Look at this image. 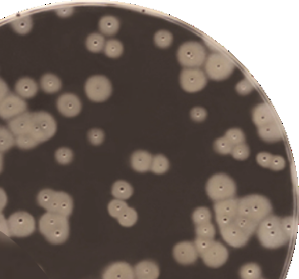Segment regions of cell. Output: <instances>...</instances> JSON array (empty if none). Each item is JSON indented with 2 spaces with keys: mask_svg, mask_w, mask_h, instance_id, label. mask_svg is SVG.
<instances>
[{
  "mask_svg": "<svg viewBox=\"0 0 299 279\" xmlns=\"http://www.w3.org/2000/svg\"><path fill=\"white\" fill-rule=\"evenodd\" d=\"M73 152L69 148H59L55 152V159L56 161L62 165H67L73 160Z\"/></svg>",
  "mask_w": 299,
  "mask_h": 279,
  "instance_id": "44",
  "label": "cell"
},
{
  "mask_svg": "<svg viewBox=\"0 0 299 279\" xmlns=\"http://www.w3.org/2000/svg\"><path fill=\"white\" fill-rule=\"evenodd\" d=\"M112 194L116 199L126 200L133 194V188L125 180H118L112 187Z\"/></svg>",
  "mask_w": 299,
  "mask_h": 279,
  "instance_id": "26",
  "label": "cell"
},
{
  "mask_svg": "<svg viewBox=\"0 0 299 279\" xmlns=\"http://www.w3.org/2000/svg\"><path fill=\"white\" fill-rule=\"evenodd\" d=\"M213 239H207V238H201V237H197L195 241H194V246L196 249L197 253L199 254V256H202L203 254H205V252L210 249V247L213 245Z\"/></svg>",
  "mask_w": 299,
  "mask_h": 279,
  "instance_id": "46",
  "label": "cell"
},
{
  "mask_svg": "<svg viewBox=\"0 0 299 279\" xmlns=\"http://www.w3.org/2000/svg\"><path fill=\"white\" fill-rule=\"evenodd\" d=\"M14 145H16V136L8 128L0 127V153L7 152Z\"/></svg>",
  "mask_w": 299,
  "mask_h": 279,
  "instance_id": "30",
  "label": "cell"
},
{
  "mask_svg": "<svg viewBox=\"0 0 299 279\" xmlns=\"http://www.w3.org/2000/svg\"><path fill=\"white\" fill-rule=\"evenodd\" d=\"M262 270L259 265L255 263H248L244 265L240 270L241 279H260Z\"/></svg>",
  "mask_w": 299,
  "mask_h": 279,
  "instance_id": "34",
  "label": "cell"
},
{
  "mask_svg": "<svg viewBox=\"0 0 299 279\" xmlns=\"http://www.w3.org/2000/svg\"><path fill=\"white\" fill-rule=\"evenodd\" d=\"M258 134L260 137L267 142H277L282 140L283 135L281 129L277 122L274 121L268 124L258 127Z\"/></svg>",
  "mask_w": 299,
  "mask_h": 279,
  "instance_id": "24",
  "label": "cell"
},
{
  "mask_svg": "<svg viewBox=\"0 0 299 279\" xmlns=\"http://www.w3.org/2000/svg\"><path fill=\"white\" fill-rule=\"evenodd\" d=\"M152 155L148 152L139 150L136 151L131 156V166L135 171L139 172H146L150 171Z\"/></svg>",
  "mask_w": 299,
  "mask_h": 279,
  "instance_id": "22",
  "label": "cell"
},
{
  "mask_svg": "<svg viewBox=\"0 0 299 279\" xmlns=\"http://www.w3.org/2000/svg\"><path fill=\"white\" fill-rule=\"evenodd\" d=\"M221 235L223 239L228 243L229 246L234 248H241L245 246L250 239L248 234L241 231L233 222L220 228Z\"/></svg>",
  "mask_w": 299,
  "mask_h": 279,
  "instance_id": "15",
  "label": "cell"
},
{
  "mask_svg": "<svg viewBox=\"0 0 299 279\" xmlns=\"http://www.w3.org/2000/svg\"><path fill=\"white\" fill-rule=\"evenodd\" d=\"M286 166V161L282 156L280 155H274L272 162L270 165V169H272L273 171H281L283 170Z\"/></svg>",
  "mask_w": 299,
  "mask_h": 279,
  "instance_id": "50",
  "label": "cell"
},
{
  "mask_svg": "<svg viewBox=\"0 0 299 279\" xmlns=\"http://www.w3.org/2000/svg\"><path fill=\"white\" fill-rule=\"evenodd\" d=\"M12 28L18 34L25 36L31 31L33 28V19L30 16H23L14 20L12 23Z\"/></svg>",
  "mask_w": 299,
  "mask_h": 279,
  "instance_id": "29",
  "label": "cell"
},
{
  "mask_svg": "<svg viewBox=\"0 0 299 279\" xmlns=\"http://www.w3.org/2000/svg\"><path fill=\"white\" fill-rule=\"evenodd\" d=\"M273 156L274 155L268 154V153H260L256 156V161L259 164L261 167H264V168H270V165L272 162V159H273Z\"/></svg>",
  "mask_w": 299,
  "mask_h": 279,
  "instance_id": "51",
  "label": "cell"
},
{
  "mask_svg": "<svg viewBox=\"0 0 299 279\" xmlns=\"http://www.w3.org/2000/svg\"><path fill=\"white\" fill-rule=\"evenodd\" d=\"M135 279H158L160 269L157 264L153 261L145 260L135 266Z\"/></svg>",
  "mask_w": 299,
  "mask_h": 279,
  "instance_id": "21",
  "label": "cell"
},
{
  "mask_svg": "<svg viewBox=\"0 0 299 279\" xmlns=\"http://www.w3.org/2000/svg\"><path fill=\"white\" fill-rule=\"evenodd\" d=\"M85 93L88 98L94 102L107 100L112 93L110 80L103 76L91 77L86 81Z\"/></svg>",
  "mask_w": 299,
  "mask_h": 279,
  "instance_id": "10",
  "label": "cell"
},
{
  "mask_svg": "<svg viewBox=\"0 0 299 279\" xmlns=\"http://www.w3.org/2000/svg\"><path fill=\"white\" fill-rule=\"evenodd\" d=\"M201 257L206 266L211 268H219L228 260V249L220 242L213 241V245Z\"/></svg>",
  "mask_w": 299,
  "mask_h": 279,
  "instance_id": "14",
  "label": "cell"
},
{
  "mask_svg": "<svg viewBox=\"0 0 299 279\" xmlns=\"http://www.w3.org/2000/svg\"><path fill=\"white\" fill-rule=\"evenodd\" d=\"M197 237L213 239L215 236V228L212 222L196 226Z\"/></svg>",
  "mask_w": 299,
  "mask_h": 279,
  "instance_id": "42",
  "label": "cell"
},
{
  "mask_svg": "<svg viewBox=\"0 0 299 279\" xmlns=\"http://www.w3.org/2000/svg\"><path fill=\"white\" fill-rule=\"evenodd\" d=\"M74 13V9L72 7H63V8H58L56 10V14L57 16L61 17H67L73 15Z\"/></svg>",
  "mask_w": 299,
  "mask_h": 279,
  "instance_id": "54",
  "label": "cell"
},
{
  "mask_svg": "<svg viewBox=\"0 0 299 279\" xmlns=\"http://www.w3.org/2000/svg\"><path fill=\"white\" fill-rule=\"evenodd\" d=\"M169 169V161L165 155H157L152 157L150 171L156 175H163Z\"/></svg>",
  "mask_w": 299,
  "mask_h": 279,
  "instance_id": "32",
  "label": "cell"
},
{
  "mask_svg": "<svg viewBox=\"0 0 299 279\" xmlns=\"http://www.w3.org/2000/svg\"><path fill=\"white\" fill-rule=\"evenodd\" d=\"M192 219L196 226L208 223L212 221V213L205 207L197 208L192 214Z\"/></svg>",
  "mask_w": 299,
  "mask_h": 279,
  "instance_id": "36",
  "label": "cell"
},
{
  "mask_svg": "<svg viewBox=\"0 0 299 279\" xmlns=\"http://www.w3.org/2000/svg\"><path fill=\"white\" fill-rule=\"evenodd\" d=\"M252 120L257 127H261L276 121V116L270 105L267 103H262L253 109Z\"/></svg>",
  "mask_w": 299,
  "mask_h": 279,
  "instance_id": "20",
  "label": "cell"
},
{
  "mask_svg": "<svg viewBox=\"0 0 299 279\" xmlns=\"http://www.w3.org/2000/svg\"><path fill=\"white\" fill-rule=\"evenodd\" d=\"M190 117L196 122H202L207 117V113L205 109L202 107H195L191 110Z\"/></svg>",
  "mask_w": 299,
  "mask_h": 279,
  "instance_id": "48",
  "label": "cell"
},
{
  "mask_svg": "<svg viewBox=\"0 0 299 279\" xmlns=\"http://www.w3.org/2000/svg\"><path fill=\"white\" fill-rule=\"evenodd\" d=\"M127 208L128 205L124 200L114 199L108 204V213L111 217L118 218Z\"/></svg>",
  "mask_w": 299,
  "mask_h": 279,
  "instance_id": "40",
  "label": "cell"
},
{
  "mask_svg": "<svg viewBox=\"0 0 299 279\" xmlns=\"http://www.w3.org/2000/svg\"><path fill=\"white\" fill-rule=\"evenodd\" d=\"M7 205V194L3 189L0 188V213H2L3 209Z\"/></svg>",
  "mask_w": 299,
  "mask_h": 279,
  "instance_id": "55",
  "label": "cell"
},
{
  "mask_svg": "<svg viewBox=\"0 0 299 279\" xmlns=\"http://www.w3.org/2000/svg\"><path fill=\"white\" fill-rule=\"evenodd\" d=\"M38 203L48 213H53L68 217L73 212V199L63 192H55L51 189L42 190L38 194Z\"/></svg>",
  "mask_w": 299,
  "mask_h": 279,
  "instance_id": "4",
  "label": "cell"
},
{
  "mask_svg": "<svg viewBox=\"0 0 299 279\" xmlns=\"http://www.w3.org/2000/svg\"><path fill=\"white\" fill-rule=\"evenodd\" d=\"M230 154L237 160H246L250 156V148L244 142L233 146Z\"/></svg>",
  "mask_w": 299,
  "mask_h": 279,
  "instance_id": "43",
  "label": "cell"
},
{
  "mask_svg": "<svg viewBox=\"0 0 299 279\" xmlns=\"http://www.w3.org/2000/svg\"><path fill=\"white\" fill-rule=\"evenodd\" d=\"M232 145L225 136L215 140L214 142V150L220 155H229L232 150Z\"/></svg>",
  "mask_w": 299,
  "mask_h": 279,
  "instance_id": "45",
  "label": "cell"
},
{
  "mask_svg": "<svg viewBox=\"0 0 299 279\" xmlns=\"http://www.w3.org/2000/svg\"><path fill=\"white\" fill-rule=\"evenodd\" d=\"M225 137L230 142V144L232 146H235L238 144L244 143L245 142V134L242 130L238 129V128H233V129H229L227 131Z\"/></svg>",
  "mask_w": 299,
  "mask_h": 279,
  "instance_id": "41",
  "label": "cell"
},
{
  "mask_svg": "<svg viewBox=\"0 0 299 279\" xmlns=\"http://www.w3.org/2000/svg\"><path fill=\"white\" fill-rule=\"evenodd\" d=\"M56 132L55 118L46 112L32 113L31 127L29 133L39 143L52 138Z\"/></svg>",
  "mask_w": 299,
  "mask_h": 279,
  "instance_id": "6",
  "label": "cell"
},
{
  "mask_svg": "<svg viewBox=\"0 0 299 279\" xmlns=\"http://www.w3.org/2000/svg\"><path fill=\"white\" fill-rule=\"evenodd\" d=\"M105 39L100 33H91L86 39L87 49L92 53H100L103 51Z\"/></svg>",
  "mask_w": 299,
  "mask_h": 279,
  "instance_id": "33",
  "label": "cell"
},
{
  "mask_svg": "<svg viewBox=\"0 0 299 279\" xmlns=\"http://www.w3.org/2000/svg\"><path fill=\"white\" fill-rule=\"evenodd\" d=\"M3 168V155L0 153V172L2 171Z\"/></svg>",
  "mask_w": 299,
  "mask_h": 279,
  "instance_id": "56",
  "label": "cell"
},
{
  "mask_svg": "<svg viewBox=\"0 0 299 279\" xmlns=\"http://www.w3.org/2000/svg\"><path fill=\"white\" fill-rule=\"evenodd\" d=\"M40 143L32 136L30 133L16 136V145L22 150H30L38 146Z\"/></svg>",
  "mask_w": 299,
  "mask_h": 279,
  "instance_id": "38",
  "label": "cell"
},
{
  "mask_svg": "<svg viewBox=\"0 0 299 279\" xmlns=\"http://www.w3.org/2000/svg\"><path fill=\"white\" fill-rule=\"evenodd\" d=\"M27 111V103L20 96L9 93L8 95L0 102V117L9 120L18 117Z\"/></svg>",
  "mask_w": 299,
  "mask_h": 279,
  "instance_id": "13",
  "label": "cell"
},
{
  "mask_svg": "<svg viewBox=\"0 0 299 279\" xmlns=\"http://www.w3.org/2000/svg\"><path fill=\"white\" fill-rule=\"evenodd\" d=\"M216 222L220 228L233 222L238 216V199L235 197L217 201L214 204Z\"/></svg>",
  "mask_w": 299,
  "mask_h": 279,
  "instance_id": "12",
  "label": "cell"
},
{
  "mask_svg": "<svg viewBox=\"0 0 299 279\" xmlns=\"http://www.w3.org/2000/svg\"><path fill=\"white\" fill-rule=\"evenodd\" d=\"M117 219L121 225L124 227H132L138 220V214L133 208L128 207Z\"/></svg>",
  "mask_w": 299,
  "mask_h": 279,
  "instance_id": "35",
  "label": "cell"
},
{
  "mask_svg": "<svg viewBox=\"0 0 299 279\" xmlns=\"http://www.w3.org/2000/svg\"><path fill=\"white\" fill-rule=\"evenodd\" d=\"M178 60L187 69H199L206 59L205 47L198 42H186L182 44L178 53Z\"/></svg>",
  "mask_w": 299,
  "mask_h": 279,
  "instance_id": "8",
  "label": "cell"
},
{
  "mask_svg": "<svg viewBox=\"0 0 299 279\" xmlns=\"http://www.w3.org/2000/svg\"><path fill=\"white\" fill-rule=\"evenodd\" d=\"M0 233H4L7 236H10L8 222H7V219L4 217L2 213H0Z\"/></svg>",
  "mask_w": 299,
  "mask_h": 279,
  "instance_id": "52",
  "label": "cell"
},
{
  "mask_svg": "<svg viewBox=\"0 0 299 279\" xmlns=\"http://www.w3.org/2000/svg\"><path fill=\"white\" fill-rule=\"evenodd\" d=\"M103 52L110 58H118L124 53V45L117 39H110L105 42Z\"/></svg>",
  "mask_w": 299,
  "mask_h": 279,
  "instance_id": "31",
  "label": "cell"
},
{
  "mask_svg": "<svg viewBox=\"0 0 299 279\" xmlns=\"http://www.w3.org/2000/svg\"><path fill=\"white\" fill-rule=\"evenodd\" d=\"M58 112L66 117H77L81 111V102L76 94L64 93L56 102Z\"/></svg>",
  "mask_w": 299,
  "mask_h": 279,
  "instance_id": "16",
  "label": "cell"
},
{
  "mask_svg": "<svg viewBox=\"0 0 299 279\" xmlns=\"http://www.w3.org/2000/svg\"><path fill=\"white\" fill-rule=\"evenodd\" d=\"M99 29L103 34L114 36L118 32L119 29V21L114 16H106L101 18L99 22Z\"/></svg>",
  "mask_w": 299,
  "mask_h": 279,
  "instance_id": "27",
  "label": "cell"
},
{
  "mask_svg": "<svg viewBox=\"0 0 299 279\" xmlns=\"http://www.w3.org/2000/svg\"><path fill=\"white\" fill-rule=\"evenodd\" d=\"M10 236L26 237L36 230V221L29 213L16 212L7 219Z\"/></svg>",
  "mask_w": 299,
  "mask_h": 279,
  "instance_id": "9",
  "label": "cell"
},
{
  "mask_svg": "<svg viewBox=\"0 0 299 279\" xmlns=\"http://www.w3.org/2000/svg\"><path fill=\"white\" fill-rule=\"evenodd\" d=\"M39 91V86L37 82L30 78H23L19 79L16 84V92L17 95L21 98H32Z\"/></svg>",
  "mask_w": 299,
  "mask_h": 279,
  "instance_id": "23",
  "label": "cell"
},
{
  "mask_svg": "<svg viewBox=\"0 0 299 279\" xmlns=\"http://www.w3.org/2000/svg\"><path fill=\"white\" fill-rule=\"evenodd\" d=\"M88 140L93 145H101L104 140V132L100 129H92L88 132Z\"/></svg>",
  "mask_w": 299,
  "mask_h": 279,
  "instance_id": "47",
  "label": "cell"
},
{
  "mask_svg": "<svg viewBox=\"0 0 299 279\" xmlns=\"http://www.w3.org/2000/svg\"><path fill=\"white\" fill-rule=\"evenodd\" d=\"M281 227L283 229L284 233L291 239L296 231V219L294 217H287L281 218Z\"/></svg>",
  "mask_w": 299,
  "mask_h": 279,
  "instance_id": "39",
  "label": "cell"
},
{
  "mask_svg": "<svg viewBox=\"0 0 299 279\" xmlns=\"http://www.w3.org/2000/svg\"><path fill=\"white\" fill-rule=\"evenodd\" d=\"M207 195L217 202L234 197L236 194V184L233 179L225 173L213 176L206 183Z\"/></svg>",
  "mask_w": 299,
  "mask_h": 279,
  "instance_id": "5",
  "label": "cell"
},
{
  "mask_svg": "<svg viewBox=\"0 0 299 279\" xmlns=\"http://www.w3.org/2000/svg\"><path fill=\"white\" fill-rule=\"evenodd\" d=\"M173 256L175 260L182 265H189L196 262L199 254L193 243L189 241H184L178 243L173 249Z\"/></svg>",
  "mask_w": 299,
  "mask_h": 279,
  "instance_id": "17",
  "label": "cell"
},
{
  "mask_svg": "<svg viewBox=\"0 0 299 279\" xmlns=\"http://www.w3.org/2000/svg\"><path fill=\"white\" fill-rule=\"evenodd\" d=\"M256 232L260 243L265 248H280L290 240L281 227V218L276 216H268L262 220Z\"/></svg>",
  "mask_w": 299,
  "mask_h": 279,
  "instance_id": "2",
  "label": "cell"
},
{
  "mask_svg": "<svg viewBox=\"0 0 299 279\" xmlns=\"http://www.w3.org/2000/svg\"><path fill=\"white\" fill-rule=\"evenodd\" d=\"M9 94V88L6 82L0 78V102Z\"/></svg>",
  "mask_w": 299,
  "mask_h": 279,
  "instance_id": "53",
  "label": "cell"
},
{
  "mask_svg": "<svg viewBox=\"0 0 299 279\" xmlns=\"http://www.w3.org/2000/svg\"><path fill=\"white\" fill-rule=\"evenodd\" d=\"M234 69V63L225 54L215 53L205 59V74L213 80L221 81L227 79L231 76Z\"/></svg>",
  "mask_w": 299,
  "mask_h": 279,
  "instance_id": "7",
  "label": "cell"
},
{
  "mask_svg": "<svg viewBox=\"0 0 299 279\" xmlns=\"http://www.w3.org/2000/svg\"><path fill=\"white\" fill-rule=\"evenodd\" d=\"M233 223L241 231H243L246 234H248L250 237H251V235L256 232V230L258 228V224L256 222L252 221L250 218L241 217V216H237L233 220Z\"/></svg>",
  "mask_w": 299,
  "mask_h": 279,
  "instance_id": "28",
  "label": "cell"
},
{
  "mask_svg": "<svg viewBox=\"0 0 299 279\" xmlns=\"http://www.w3.org/2000/svg\"><path fill=\"white\" fill-rule=\"evenodd\" d=\"M252 91H253V86L247 79L240 81L236 85V92L241 95H247L252 93Z\"/></svg>",
  "mask_w": 299,
  "mask_h": 279,
  "instance_id": "49",
  "label": "cell"
},
{
  "mask_svg": "<svg viewBox=\"0 0 299 279\" xmlns=\"http://www.w3.org/2000/svg\"><path fill=\"white\" fill-rule=\"evenodd\" d=\"M173 41V36L170 31L161 30L157 31L154 36V42L159 48L165 49L168 48L172 44Z\"/></svg>",
  "mask_w": 299,
  "mask_h": 279,
  "instance_id": "37",
  "label": "cell"
},
{
  "mask_svg": "<svg viewBox=\"0 0 299 279\" xmlns=\"http://www.w3.org/2000/svg\"><path fill=\"white\" fill-rule=\"evenodd\" d=\"M180 83L184 91L197 93L206 86L207 78L205 73L200 69H184L180 76Z\"/></svg>",
  "mask_w": 299,
  "mask_h": 279,
  "instance_id": "11",
  "label": "cell"
},
{
  "mask_svg": "<svg viewBox=\"0 0 299 279\" xmlns=\"http://www.w3.org/2000/svg\"><path fill=\"white\" fill-rule=\"evenodd\" d=\"M103 279H135L134 270L126 262L111 264L103 272Z\"/></svg>",
  "mask_w": 299,
  "mask_h": 279,
  "instance_id": "18",
  "label": "cell"
},
{
  "mask_svg": "<svg viewBox=\"0 0 299 279\" xmlns=\"http://www.w3.org/2000/svg\"><path fill=\"white\" fill-rule=\"evenodd\" d=\"M32 113L25 112L22 115L10 120L8 129L15 136L29 133L31 127Z\"/></svg>",
  "mask_w": 299,
  "mask_h": 279,
  "instance_id": "19",
  "label": "cell"
},
{
  "mask_svg": "<svg viewBox=\"0 0 299 279\" xmlns=\"http://www.w3.org/2000/svg\"><path fill=\"white\" fill-rule=\"evenodd\" d=\"M40 233L52 244H63L69 237L68 217L62 215L46 213L40 219Z\"/></svg>",
  "mask_w": 299,
  "mask_h": 279,
  "instance_id": "1",
  "label": "cell"
},
{
  "mask_svg": "<svg viewBox=\"0 0 299 279\" xmlns=\"http://www.w3.org/2000/svg\"><path fill=\"white\" fill-rule=\"evenodd\" d=\"M62 85V80L53 74H45L40 79V87L45 93H57Z\"/></svg>",
  "mask_w": 299,
  "mask_h": 279,
  "instance_id": "25",
  "label": "cell"
},
{
  "mask_svg": "<svg viewBox=\"0 0 299 279\" xmlns=\"http://www.w3.org/2000/svg\"><path fill=\"white\" fill-rule=\"evenodd\" d=\"M272 204L267 197L260 194H251L238 199V216L250 218L259 224L271 216Z\"/></svg>",
  "mask_w": 299,
  "mask_h": 279,
  "instance_id": "3",
  "label": "cell"
}]
</instances>
